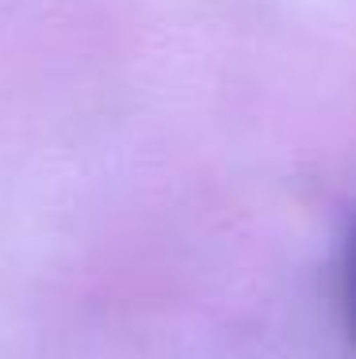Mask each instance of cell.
<instances>
[{
  "label": "cell",
  "instance_id": "1",
  "mask_svg": "<svg viewBox=\"0 0 356 359\" xmlns=\"http://www.w3.org/2000/svg\"><path fill=\"white\" fill-rule=\"evenodd\" d=\"M345 310H349V332L356 340V241H352V256H349V287H345Z\"/></svg>",
  "mask_w": 356,
  "mask_h": 359
}]
</instances>
